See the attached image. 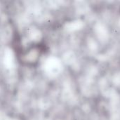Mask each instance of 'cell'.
I'll list each match as a JSON object with an SVG mask.
<instances>
[{
  "mask_svg": "<svg viewBox=\"0 0 120 120\" xmlns=\"http://www.w3.org/2000/svg\"><path fill=\"white\" fill-rule=\"evenodd\" d=\"M44 51V46L41 43H32L20 52L19 61L24 66L34 67L39 63Z\"/></svg>",
  "mask_w": 120,
  "mask_h": 120,
  "instance_id": "1",
  "label": "cell"
}]
</instances>
